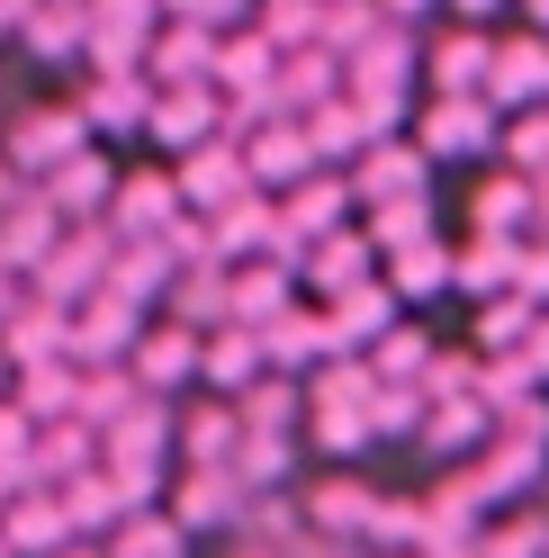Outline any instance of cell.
I'll list each match as a JSON object with an SVG mask.
<instances>
[{"label":"cell","mask_w":549,"mask_h":558,"mask_svg":"<svg viewBox=\"0 0 549 558\" xmlns=\"http://www.w3.org/2000/svg\"><path fill=\"white\" fill-rule=\"evenodd\" d=\"M208 73H217V27L162 19L154 46H145V82H208Z\"/></svg>","instance_id":"23"},{"label":"cell","mask_w":549,"mask_h":558,"mask_svg":"<svg viewBox=\"0 0 549 558\" xmlns=\"http://www.w3.org/2000/svg\"><path fill=\"white\" fill-rule=\"evenodd\" d=\"M261 361L280 369V378H297V369H316V361H333L325 306H316V298H297V306H280V316L261 325Z\"/></svg>","instance_id":"21"},{"label":"cell","mask_w":549,"mask_h":558,"mask_svg":"<svg viewBox=\"0 0 549 558\" xmlns=\"http://www.w3.org/2000/svg\"><path fill=\"white\" fill-rule=\"evenodd\" d=\"M342 190L352 207H396V198H432V162L415 154V135H379V145H361L352 171H342Z\"/></svg>","instance_id":"2"},{"label":"cell","mask_w":549,"mask_h":558,"mask_svg":"<svg viewBox=\"0 0 549 558\" xmlns=\"http://www.w3.org/2000/svg\"><path fill=\"white\" fill-rule=\"evenodd\" d=\"M379 522V486L369 477H316L306 486V532L316 541H369Z\"/></svg>","instance_id":"19"},{"label":"cell","mask_w":549,"mask_h":558,"mask_svg":"<svg viewBox=\"0 0 549 558\" xmlns=\"http://www.w3.org/2000/svg\"><path fill=\"white\" fill-rule=\"evenodd\" d=\"M145 135H154L162 154H190V145H208V135H225V99H217V82H154Z\"/></svg>","instance_id":"10"},{"label":"cell","mask_w":549,"mask_h":558,"mask_svg":"<svg viewBox=\"0 0 549 558\" xmlns=\"http://www.w3.org/2000/svg\"><path fill=\"white\" fill-rule=\"evenodd\" d=\"M109 253H118V234H109V226H63V234H54V253L27 270V289L54 298V306H82V298L99 289V270H109Z\"/></svg>","instance_id":"5"},{"label":"cell","mask_w":549,"mask_h":558,"mask_svg":"<svg viewBox=\"0 0 549 558\" xmlns=\"http://www.w3.org/2000/svg\"><path fill=\"white\" fill-rule=\"evenodd\" d=\"M396 558H415V549H396Z\"/></svg>","instance_id":"46"},{"label":"cell","mask_w":549,"mask_h":558,"mask_svg":"<svg viewBox=\"0 0 549 558\" xmlns=\"http://www.w3.org/2000/svg\"><path fill=\"white\" fill-rule=\"evenodd\" d=\"M54 558H99V541H63V549H54Z\"/></svg>","instance_id":"44"},{"label":"cell","mask_w":549,"mask_h":558,"mask_svg":"<svg viewBox=\"0 0 549 558\" xmlns=\"http://www.w3.org/2000/svg\"><path fill=\"white\" fill-rule=\"evenodd\" d=\"M54 505H63V522H73V541H109V522L126 513V496L109 486V469H99V460L63 477V486H54Z\"/></svg>","instance_id":"25"},{"label":"cell","mask_w":549,"mask_h":558,"mask_svg":"<svg viewBox=\"0 0 549 558\" xmlns=\"http://www.w3.org/2000/svg\"><path fill=\"white\" fill-rule=\"evenodd\" d=\"M261 369L270 361H261V333L253 325H208V333H198V388H208V397H244Z\"/></svg>","instance_id":"20"},{"label":"cell","mask_w":549,"mask_h":558,"mask_svg":"<svg viewBox=\"0 0 549 558\" xmlns=\"http://www.w3.org/2000/svg\"><path fill=\"white\" fill-rule=\"evenodd\" d=\"M415 424H424V388H388L379 378L369 388V441H405Z\"/></svg>","instance_id":"36"},{"label":"cell","mask_w":549,"mask_h":558,"mask_svg":"<svg viewBox=\"0 0 549 558\" xmlns=\"http://www.w3.org/2000/svg\"><path fill=\"white\" fill-rule=\"evenodd\" d=\"M532 316H540L532 298H513V289H496V306H477V352H523V333H532Z\"/></svg>","instance_id":"34"},{"label":"cell","mask_w":549,"mask_h":558,"mask_svg":"<svg viewBox=\"0 0 549 558\" xmlns=\"http://www.w3.org/2000/svg\"><path fill=\"white\" fill-rule=\"evenodd\" d=\"M496 109L487 99H432V109L415 118V154L424 162H487L496 154Z\"/></svg>","instance_id":"11"},{"label":"cell","mask_w":549,"mask_h":558,"mask_svg":"<svg viewBox=\"0 0 549 558\" xmlns=\"http://www.w3.org/2000/svg\"><path fill=\"white\" fill-rule=\"evenodd\" d=\"M171 190H181V207H190V217H217V207H234V198L253 190L244 145H234V135H208V145L171 154Z\"/></svg>","instance_id":"4"},{"label":"cell","mask_w":549,"mask_h":558,"mask_svg":"<svg viewBox=\"0 0 549 558\" xmlns=\"http://www.w3.org/2000/svg\"><path fill=\"white\" fill-rule=\"evenodd\" d=\"M361 279H379V253H369L361 226H333V234H316L297 253V289H316V298H342V289H361Z\"/></svg>","instance_id":"17"},{"label":"cell","mask_w":549,"mask_h":558,"mask_svg":"<svg viewBox=\"0 0 549 558\" xmlns=\"http://www.w3.org/2000/svg\"><path fill=\"white\" fill-rule=\"evenodd\" d=\"M99 558H190V532L162 505H135V513L109 522V549H99Z\"/></svg>","instance_id":"27"},{"label":"cell","mask_w":549,"mask_h":558,"mask_svg":"<svg viewBox=\"0 0 549 558\" xmlns=\"http://www.w3.org/2000/svg\"><path fill=\"white\" fill-rule=\"evenodd\" d=\"M82 145H90V126H82V109H73V99H37V109L0 118V162H10L27 190H37L63 154H82Z\"/></svg>","instance_id":"1"},{"label":"cell","mask_w":549,"mask_h":558,"mask_svg":"<svg viewBox=\"0 0 549 558\" xmlns=\"http://www.w3.org/2000/svg\"><path fill=\"white\" fill-rule=\"evenodd\" d=\"M126 378L145 397H190L198 388V333L190 325H171V316H145V333H135V352H126Z\"/></svg>","instance_id":"6"},{"label":"cell","mask_w":549,"mask_h":558,"mask_svg":"<svg viewBox=\"0 0 549 558\" xmlns=\"http://www.w3.org/2000/svg\"><path fill=\"white\" fill-rule=\"evenodd\" d=\"M73 397H82V369L73 361H27L10 369V405L27 424H73Z\"/></svg>","instance_id":"24"},{"label":"cell","mask_w":549,"mask_h":558,"mask_svg":"<svg viewBox=\"0 0 549 558\" xmlns=\"http://www.w3.org/2000/svg\"><path fill=\"white\" fill-rule=\"evenodd\" d=\"M73 541V522H63L54 486H19V496H0V549L10 558H54Z\"/></svg>","instance_id":"18"},{"label":"cell","mask_w":549,"mask_h":558,"mask_svg":"<svg viewBox=\"0 0 549 558\" xmlns=\"http://www.w3.org/2000/svg\"><path fill=\"white\" fill-rule=\"evenodd\" d=\"M496 154L523 171V181L549 171V109H513V126H496Z\"/></svg>","instance_id":"35"},{"label":"cell","mask_w":549,"mask_h":558,"mask_svg":"<svg viewBox=\"0 0 549 558\" xmlns=\"http://www.w3.org/2000/svg\"><path fill=\"white\" fill-rule=\"evenodd\" d=\"M73 109L90 126V145H109V135H145V109H154V82L145 73H90L73 90Z\"/></svg>","instance_id":"16"},{"label":"cell","mask_w":549,"mask_h":558,"mask_svg":"<svg viewBox=\"0 0 549 558\" xmlns=\"http://www.w3.org/2000/svg\"><path fill=\"white\" fill-rule=\"evenodd\" d=\"M0 558H10V549H0Z\"/></svg>","instance_id":"47"},{"label":"cell","mask_w":549,"mask_h":558,"mask_svg":"<svg viewBox=\"0 0 549 558\" xmlns=\"http://www.w3.org/2000/svg\"><path fill=\"white\" fill-rule=\"evenodd\" d=\"M135 333H145V306H126L109 289H90L73 306V325H63V361L73 369H99V361H126L135 352Z\"/></svg>","instance_id":"8"},{"label":"cell","mask_w":549,"mask_h":558,"mask_svg":"<svg viewBox=\"0 0 549 558\" xmlns=\"http://www.w3.org/2000/svg\"><path fill=\"white\" fill-rule=\"evenodd\" d=\"M270 207H280V262H289V270H297V253H306L316 234L352 226V190H342L333 171H306V181H297V190H280Z\"/></svg>","instance_id":"13"},{"label":"cell","mask_w":549,"mask_h":558,"mask_svg":"<svg viewBox=\"0 0 549 558\" xmlns=\"http://www.w3.org/2000/svg\"><path fill=\"white\" fill-rule=\"evenodd\" d=\"M523 369H532V378H549V306H540L532 333H523Z\"/></svg>","instance_id":"39"},{"label":"cell","mask_w":549,"mask_h":558,"mask_svg":"<svg viewBox=\"0 0 549 558\" xmlns=\"http://www.w3.org/2000/svg\"><path fill=\"white\" fill-rule=\"evenodd\" d=\"M441 10H451V19H468V27H487L496 10H513V0H441Z\"/></svg>","instance_id":"41"},{"label":"cell","mask_w":549,"mask_h":558,"mask_svg":"<svg viewBox=\"0 0 549 558\" xmlns=\"http://www.w3.org/2000/svg\"><path fill=\"white\" fill-rule=\"evenodd\" d=\"M379 279H388L396 298H432V289H451V243H441V234L396 243V253H379Z\"/></svg>","instance_id":"28"},{"label":"cell","mask_w":549,"mask_h":558,"mask_svg":"<svg viewBox=\"0 0 549 558\" xmlns=\"http://www.w3.org/2000/svg\"><path fill=\"white\" fill-rule=\"evenodd\" d=\"M487 109H549V37L523 27V37H496L487 54Z\"/></svg>","instance_id":"14"},{"label":"cell","mask_w":549,"mask_h":558,"mask_svg":"<svg viewBox=\"0 0 549 558\" xmlns=\"http://www.w3.org/2000/svg\"><path fill=\"white\" fill-rule=\"evenodd\" d=\"M342 90V63L325 54V46H297V54H280V109L289 118H306L316 99H333Z\"/></svg>","instance_id":"31"},{"label":"cell","mask_w":549,"mask_h":558,"mask_svg":"<svg viewBox=\"0 0 549 558\" xmlns=\"http://www.w3.org/2000/svg\"><path fill=\"white\" fill-rule=\"evenodd\" d=\"M532 226H549V171H532Z\"/></svg>","instance_id":"42"},{"label":"cell","mask_w":549,"mask_h":558,"mask_svg":"<svg viewBox=\"0 0 549 558\" xmlns=\"http://www.w3.org/2000/svg\"><path fill=\"white\" fill-rule=\"evenodd\" d=\"M190 207H181V190H171V162H145V171H118V190H109V226L118 243H154V234H171Z\"/></svg>","instance_id":"3"},{"label":"cell","mask_w":549,"mask_h":558,"mask_svg":"<svg viewBox=\"0 0 549 558\" xmlns=\"http://www.w3.org/2000/svg\"><path fill=\"white\" fill-rule=\"evenodd\" d=\"M487 433H496V414L477 397H424V424H415L424 450H477Z\"/></svg>","instance_id":"29"},{"label":"cell","mask_w":549,"mask_h":558,"mask_svg":"<svg viewBox=\"0 0 549 558\" xmlns=\"http://www.w3.org/2000/svg\"><path fill=\"white\" fill-rule=\"evenodd\" d=\"M162 19H190V27H217L225 37V27L253 19V0H162Z\"/></svg>","instance_id":"38"},{"label":"cell","mask_w":549,"mask_h":558,"mask_svg":"<svg viewBox=\"0 0 549 558\" xmlns=\"http://www.w3.org/2000/svg\"><path fill=\"white\" fill-rule=\"evenodd\" d=\"M513 10H523V19L540 27V37H549V0H513Z\"/></svg>","instance_id":"43"},{"label":"cell","mask_w":549,"mask_h":558,"mask_svg":"<svg viewBox=\"0 0 549 558\" xmlns=\"http://www.w3.org/2000/svg\"><path fill=\"white\" fill-rule=\"evenodd\" d=\"M487 54H496V37H487V27L451 19L432 46H415V73L432 82V99H487Z\"/></svg>","instance_id":"9"},{"label":"cell","mask_w":549,"mask_h":558,"mask_svg":"<svg viewBox=\"0 0 549 558\" xmlns=\"http://www.w3.org/2000/svg\"><path fill=\"white\" fill-rule=\"evenodd\" d=\"M361 361H369V378H388V388H424V369H432V333H424V325H388Z\"/></svg>","instance_id":"30"},{"label":"cell","mask_w":549,"mask_h":558,"mask_svg":"<svg viewBox=\"0 0 549 558\" xmlns=\"http://www.w3.org/2000/svg\"><path fill=\"white\" fill-rule=\"evenodd\" d=\"M441 10V0H379V19H396V27H424Z\"/></svg>","instance_id":"40"},{"label":"cell","mask_w":549,"mask_h":558,"mask_svg":"<svg viewBox=\"0 0 549 558\" xmlns=\"http://www.w3.org/2000/svg\"><path fill=\"white\" fill-rule=\"evenodd\" d=\"M513 298L549 306V234H523V253H513Z\"/></svg>","instance_id":"37"},{"label":"cell","mask_w":549,"mask_h":558,"mask_svg":"<svg viewBox=\"0 0 549 558\" xmlns=\"http://www.w3.org/2000/svg\"><path fill=\"white\" fill-rule=\"evenodd\" d=\"M468 217H477V234H532V181H523V171H504V181H477Z\"/></svg>","instance_id":"33"},{"label":"cell","mask_w":549,"mask_h":558,"mask_svg":"<svg viewBox=\"0 0 549 558\" xmlns=\"http://www.w3.org/2000/svg\"><path fill=\"white\" fill-rule=\"evenodd\" d=\"M27 63H73L82 54V0H37V10L19 19V37H10Z\"/></svg>","instance_id":"26"},{"label":"cell","mask_w":549,"mask_h":558,"mask_svg":"<svg viewBox=\"0 0 549 558\" xmlns=\"http://www.w3.org/2000/svg\"><path fill=\"white\" fill-rule=\"evenodd\" d=\"M513 253H523V234H477L468 253H451V289H468V298L513 289Z\"/></svg>","instance_id":"32"},{"label":"cell","mask_w":549,"mask_h":558,"mask_svg":"<svg viewBox=\"0 0 549 558\" xmlns=\"http://www.w3.org/2000/svg\"><path fill=\"white\" fill-rule=\"evenodd\" d=\"M0 397H10V361H0Z\"/></svg>","instance_id":"45"},{"label":"cell","mask_w":549,"mask_h":558,"mask_svg":"<svg viewBox=\"0 0 549 558\" xmlns=\"http://www.w3.org/2000/svg\"><path fill=\"white\" fill-rule=\"evenodd\" d=\"M325 306V333H333V352H369L388 325H396V289L388 279H361V289H342V298H316Z\"/></svg>","instance_id":"22"},{"label":"cell","mask_w":549,"mask_h":558,"mask_svg":"<svg viewBox=\"0 0 549 558\" xmlns=\"http://www.w3.org/2000/svg\"><path fill=\"white\" fill-rule=\"evenodd\" d=\"M244 477L234 469H171V486H162V513L181 522V532L198 541V532H234L244 522Z\"/></svg>","instance_id":"7"},{"label":"cell","mask_w":549,"mask_h":558,"mask_svg":"<svg viewBox=\"0 0 549 558\" xmlns=\"http://www.w3.org/2000/svg\"><path fill=\"white\" fill-rule=\"evenodd\" d=\"M109 190H118V162H109V145H82V154H63L46 181H37V198L54 207L63 226H99L109 217Z\"/></svg>","instance_id":"12"},{"label":"cell","mask_w":549,"mask_h":558,"mask_svg":"<svg viewBox=\"0 0 549 558\" xmlns=\"http://www.w3.org/2000/svg\"><path fill=\"white\" fill-rule=\"evenodd\" d=\"M234 145H244V171H253V190H270V198H280V190H297L306 171H325L297 118H261V126H244V135H234Z\"/></svg>","instance_id":"15"}]
</instances>
